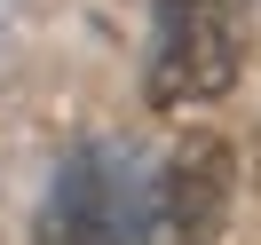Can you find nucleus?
<instances>
[{
	"mask_svg": "<svg viewBox=\"0 0 261 245\" xmlns=\"http://www.w3.org/2000/svg\"><path fill=\"white\" fill-rule=\"evenodd\" d=\"M238 79V16L229 0H150V64L143 95L159 111L174 103H214Z\"/></svg>",
	"mask_w": 261,
	"mask_h": 245,
	"instance_id": "obj_1",
	"label": "nucleus"
},
{
	"mask_svg": "<svg viewBox=\"0 0 261 245\" xmlns=\"http://www.w3.org/2000/svg\"><path fill=\"white\" fill-rule=\"evenodd\" d=\"M32 245H143V190L119 166V150L87 143L56 166Z\"/></svg>",
	"mask_w": 261,
	"mask_h": 245,
	"instance_id": "obj_2",
	"label": "nucleus"
},
{
	"mask_svg": "<svg viewBox=\"0 0 261 245\" xmlns=\"http://www.w3.org/2000/svg\"><path fill=\"white\" fill-rule=\"evenodd\" d=\"M229 182L238 174L222 134H182L143 190V245H214L229 213Z\"/></svg>",
	"mask_w": 261,
	"mask_h": 245,
	"instance_id": "obj_3",
	"label": "nucleus"
}]
</instances>
